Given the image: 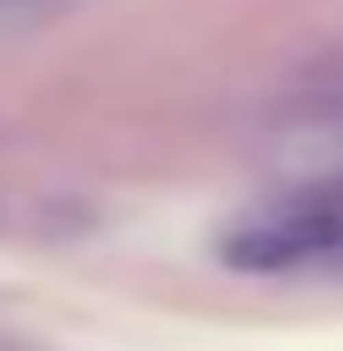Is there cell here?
I'll return each mask as SVG.
<instances>
[{"label":"cell","mask_w":343,"mask_h":351,"mask_svg":"<svg viewBox=\"0 0 343 351\" xmlns=\"http://www.w3.org/2000/svg\"><path fill=\"white\" fill-rule=\"evenodd\" d=\"M224 262L231 269H314V262H343V195H298L276 210L246 217L224 232Z\"/></svg>","instance_id":"cell-1"}]
</instances>
